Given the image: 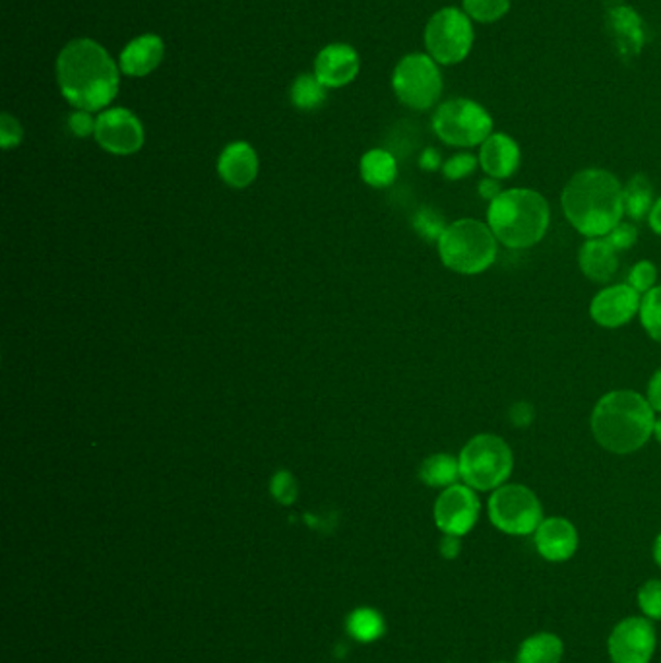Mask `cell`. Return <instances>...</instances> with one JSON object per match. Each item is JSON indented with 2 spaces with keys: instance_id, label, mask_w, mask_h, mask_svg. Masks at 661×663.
<instances>
[{
  "instance_id": "1",
  "label": "cell",
  "mask_w": 661,
  "mask_h": 663,
  "mask_svg": "<svg viewBox=\"0 0 661 663\" xmlns=\"http://www.w3.org/2000/svg\"><path fill=\"white\" fill-rule=\"evenodd\" d=\"M119 64L94 39H74L57 59V81L64 99L79 111L106 109L119 91Z\"/></svg>"
},
{
  "instance_id": "2",
  "label": "cell",
  "mask_w": 661,
  "mask_h": 663,
  "mask_svg": "<svg viewBox=\"0 0 661 663\" xmlns=\"http://www.w3.org/2000/svg\"><path fill=\"white\" fill-rule=\"evenodd\" d=\"M561 206L574 230L600 240L623 221V185L605 169H583L564 186Z\"/></svg>"
},
{
  "instance_id": "3",
  "label": "cell",
  "mask_w": 661,
  "mask_h": 663,
  "mask_svg": "<svg viewBox=\"0 0 661 663\" xmlns=\"http://www.w3.org/2000/svg\"><path fill=\"white\" fill-rule=\"evenodd\" d=\"M590 425L601 449L625 456L650 441L656 412L636 390H613L593 407Z\"/></svg>"
},
{
  "instance_id": "4",
  "label": "cell",
  "mask_w": 661,
  "mask_h": 663,
  "mask_svg": "<svg viewBox=\"0 0 661 663\" xmlns=\"http://www.w3.org/2000/svg\"><path fill=\"white\" fill-rule=\"evenodd\" d=\"M551 208L538 191L509 188L489 204L487 225L504 247L529 248L546 237Z\"/></svg>"
},
{
  "instance_id": "5",
  "label": "cell",
  "mask_w": 661,
  "mask_h": 663,
  "mask_svg": "<svg viewBox=\"0 0 661 663\" xmlns=\"http://www.w3.org/2000/svg\"><path fill=\"white\" fill-rule=\"evenodd\" d=\"M497 237L483 221L464 220L449 223L437 243L442 265L464 275L483 274L497 260Z\"/></svg>"
},
{
  "instance_id": "6",
  "label": "cell",
  "mask_w": 661,
  "mask_h": 663,
  "mask_svg": "<svg viewBox=\"0 0 661 663\" xmlns=\"http://www.w3.org/2000/svg\"><path fill=\"white\" fill-rule=\"evenodd\" d=\"M460 478L474 491H494L506 483L514 468L511 446L493 433L476 434L458 456Z\"/></svg>"
},
{
  "instance_id": "7",
  "label": "cell",
  "mask_w": 661,
  "mask_h": 663,
  "mask_svg": "<svg viewBox=\"0 0 661 663\" xmlns=\"http://www.w3.org/2000/svg\"><path fill=\"white\" fill-rule=\"evenodd\" d=\"M432 131L454 148L481 146L493 134V116L486 107L472 99L456 98L437 107Z\"/></svg>"
},
{
  "instance_id": "8",
  "label": "cell",
  "mask_w": 661,
  "mask_h": 663,
  "mask_svg": "<svg viewBox=\"0 0 661 663\" xmlns=\"http://www.w3.org/2000/svg\"><path fill=\"white\" fill-rule=\"evenodd\" d=\"M489 520L509 536H529L543 523V508L529 487L504 483L489 496Z\"/></svg>"
},
{
  "instance_id": "9",
  "label": "cell",
  "mask_w": 661,
  "mask_h": 663,
  "mask_svg": "<svg viewBox=\"0 0 661 663\" xmlns=\"http://www.w3.org/2000/svg\"><path fill=\"white\" fill-rule=\"evenodd\" d=\"M474 26L464 10L446 7L432 14L425 27L427 54L439 64L452 66L466 61L474 47Z\"/></svg>"
},
{
  "instance_id": "10",
  "label": "cell",
  "mask_w": 661,
  "mask_h": 663,
  "mask_svg": "<svg viewBox=\"0 0 661 663\" xmlns=\"http://www.w3.org/2000/svg\"><path fill=\"white\" fill-rule=\"evenodd\" d=\"M397 99L415 111H427L441 99L442 76L439 62L427 53L406 54L392 74Z\"/></svg>"
},
{
  "instance_id": "11",
  "label": "cell",
  "mask_w": 661,
  "mask_h": 663,
  "mask_svg": "<svg viewBox=\"0 0 661 663\" xmlns=\"http://www.w3.org/2000/svg\"><path fill=\"white\" fill-rule=\"evenodd\" d=\"M481 503L477 499L476 491L466 483H454V486L442 489L441 495L434 503V524L444 536H458L464 538L466 533L474 530L479 518Z\"/></svg>"
},
{
  "instance_id": "12",
  "label": "cell",
  "mask_w": 661,
  "mask_h": 663,
  "mask_svg": "<svg viewBox=\"0 0 661 663\" xmlns=\"http://www.w3.org/2000/svg\"><path fill=\"white\" fill-rule=\"evenodd\" d=\"M658 637L652 621L626 617L619 621L608 640L609 658L613 663H650Z\"/></svg>"
},
{
  "instance_id": "13",
  "label": "cell",
  "mask_w": 661,
  "mask_h": 663,
  "mask_svg": "<svg viewBox=\"0 0 661 663\" xmlns=\"http://www.w3.org/2000/svg\"><path fill=\"white\" fill-rule=\"evenodd\" d=\"M96 140L113 156H133L144 146V126L133 111L124 107L107 109L96 119Z\"/></svg>"
},
{
  "instance_id": "14",
  "label": "cell",
  "mask_w": 661,
  "mask_h": 663,
  "mask_svg": "<svg viewBox=\"0 0 661 663\" xmlns=\"http://www.w3.org/2000/svg\"><path fill=\"white\" fill-rule=\"evenodd\" d=\"M642 297L628 283L609 285L596 293L590 303V317L603 328H621L640 312Z\"/></svg>"
},
{
  "instance_id": "15",
  "label": "cell",
  "mask_w": 661,
  "mask_h": 663,
  "mask_svg": "<svg viewBox=\"0 0 661 663\" xmlns=\"http://www.w3.org/2000/svg\"><path fill=\"white\" fill-rule=\"evenodd\" d=\"M534 543L539 555L549 563H564L578 551V531L563 516L543 518L534 533Z\"/></svg>"
},
{
  "instance_id": "16",
  "label": "cell",
  "mask_w": 661,
  "mask_h": 663,
  "mask_svg": "<svg viewBox=\"0 0 661 663\" xmlns=\"http://www.w3.org/2000/svg\"><path fill=\"white\" fill-rule=\"evenodd\" d=\"M359 54L352 45L332 44L318 53L315 76L327 88H342L359 74Z\"/></svg>"
},
{
  "instance_id": "17",
  "label": "cell",
  "mask_w": 661,
  "mask_h": 663,
  "mask_svg": "<svg viewBox=\"0 0 661 663\" xmlns=\"http://www.w3.org/2000/svg\"><path fill=\"white\" fill-rule=\"evenodd\" d=\"M521 146L509 134L493 133L479 146V165L487 177L511 179L521 168Z\"/></svg>"
},
{
  "instance_id": "18",
  "label": "cell",
  "mask_w": 661,
  "mask_h": 663,
  "mask_svg": "<svg viewBox=\"0 0 661 663\" xmlns=\"http://www.w3.org/2000/svg\"><path fill=\"white\" fill-rule=\"evenodd\" d=\"M221 181L231 188H247L258 175V156L247 142H233L225 146L218 160Z\"/></svg>"
},
{
  "instance_id": "19",
  "label": "cell",
  "mask_w": 661,
  "mask_h": 663,
  "mask_svg": "<svg viewBox=\"0 0 661 663\" xmlns=\"http://www.w3.org/2000/svg\"><path fill=\"white\" fill-rule=\"evenodd\" d=\"M163 53H166V45L161 41V37L154 34L136 37L124 47L119 59V69L133 78L148 76L151 71L158 69Z\"/></svg>"
},
{
  "instance_id": "20",
  "label": "cell",
  "mask_w": 661,
  "mask_h": 663,
  "mask_svg": "<svg viewBox=\"0 0 661 663\" xmlns=\"http://www.w3.org/2000/svg\"><path fill=\"white\" fill-rule=\"evenodd\" d=\"M578 265H580L583 274L591 282H611V278L617 274L619 270L617 250L601 237L600 240H588L578 253Z\"/></svg>"
},
{
  "instance_id": "21",
  "label": "cell",
  "mask_w": 661,
  "mask_h": 663,
  "mask_svg": "<svg viewBox=\"0 0 661 663\" xmlns=\"http://www.w3.org/2000/svg\"><path fill=\"white\" fill-rule=\"evenodd\" d=\"M564 644L553 633H538L522 642L516 663H561Z\"/></svg>"
},
{
  "instance_id": "22",
  "label": "cell",
  "mask_w": 661,
  "mask_h": 663,
  "mask_svg": "<svg viewBox=\"0 0 661 663\" xmlns=\"http://www.w3.org/2000/svg\"><path fill=\"white\" fill-rule=\"evenodd\" d=\"M362 179L372 188H387L396 181V158L389 150H369L362 158Z\"/></svg>"
},
{
  "instance_id": "23",
  "label": "cell",
  "mask_w": 661,
  "mask_h": 663,
  "mask_svg": "<svg viewBox=\"0 0 661 663\" xmlns=\"http://www.w3.org/2000/svg\"><path fill=\"white\" fill-rule=\"evenodd\" d=\"M625 213L631 220L640 221L648 218L653 206V188L650 179L638 173L623 186Z\"/></svg>"
},
{
  "instance_id": "24",
  "label": "cell",
  "mask_w": 661,
  "mask_h": 663,
  "mask_svg": "<svg viewBox=\"0 0 661 663\" xmlns=\"http://www.w3.org/2000/svg\"><path fill=\"white\" fill-rule=\"evenodd\" d=\"M460 478V464L454 456L450 454H432L427 461H424L419 468V479L425 486L437 487V489H446L454 486Z\"/></svg>"
},
{
  "instance_id": "25",
  "label": "cell",
  "mask_w": 661,
  "mask_h": 663,
  "mask_svg": "<svg viewBox=\"0 0 661 663\" xmlns=\"http://www.w3.org/2000/svg\"><path fill=\"white\" fill-rule=\"evenodd\" d=\"M327 101V86L315 74H301L292 86V103L301 111H315Z\"/></svg>"
},
{
  "instance_id": "26",
  "label": "cell",
  "mask_w": 661,
  "mask_h": 663,
  "mask_svg": "<svg viewBox=\"0 0 661 663\" xmlns=\"http://www.w3.org/2000/svg\"><path fill=\"white\" fill-rule=\"evenodd\" d=\"M347 630L353 638L362 642H372L382 637L384 633V621L377 611L357 610L353 611L347 619Z\"/></svg>"
},
{
  "instance_id": "27",
  "label": "cell",
  "mask_w": 661,
  "mask_h": 663,
  "mask_svg": "<svg viewBox=\"0 0 661 663\" xmlns=\"http://www.w3.org/2000/svg\"><path fill=\"white\" fill-rule=\"evenodd\" d=\"M462 10L472 22L494 24L509 14L511 0H462Z\"/></svg>"
},
{
  "instance_id": "28",
  "label": "cell",
  "mask_w": 661,
  "mask_h": 663,
  "mask_svg": "<svg viewBox=\"0 0 661 663\" xmlns=\"http://www.w3.org/2000/svg\"><path fill=\"white\" fill-rule=\"evenodd\" d=\"M638 315L648 336L661 344V285H656L652 292L644 295Z\"/></svg>"
},
{
  "instance_id": "29",
  "label": "cell",
  "mask_w": 661,
  "mask_h": 663,
  "mask_svg": "<svg viewBox=\"0 0 661 663\" xmlns=\"http://www.w3.org/2000/svg\"><path fill=\"white\" fill-rule=\"evenodd\" d=\"M446 221L441 213L437 212L431 206L419 208L414 216V230L417 231L419 237H424L429 243H439L442 233L446 230Z\"/></svg>"
},
{
  "instance_id": "30",
  "label": "cell",
  "mask_w": 661,
  "mask_h": 663,
  "mask_svg": "<svg viewBox=\"0 0 661 663\" xmlns=\"http://www.w3.org/2000/svg\"><path fill=\"white\" fill-rule=\"evenodd\" d=\"M636 600L646 619L661 621V580H648L642 584Z\"/></svg>"
},
{
  "instance_id": "31",
  "label": "cell",
  "mask_w": 661,
  "mask_h": 663,
  "mask_svg": "<svg viewBox=\"0 0 661 663\" xmlns=\"http://www.w3.org/2000/svg\"><path fill=\"white\" fill-rule=\"evenodd\" d=\"M658 282V268L650 260H640L636 262L631 272H628V285L640 293L646 295L648 292H652Z\"/></svg>"
},
{
  "instance_id": "32",
  "label": "cell",
  "mask_w": 661,
  "mask_h": 663,
  "mask_svg": "<svg viewBox=\"0 0 661 663\" xmlns=\"http://www.w3.org/2000/svg\"><path fill=\"white\" fill-rule=\"evenodd\" d=\"M479 158H476L474 154H456L452 156L450 160L442 163V173L449 181H462V179L469 177L477 169Z\"/></svg>"
},
{
  "instance_id": "33",
  "label": "cell",
  "mask_w": 661,
  "mask_h": 663,
  "mask_svg": "<svg viewBox=\"0 0 661 663\" xmlns=\"http://www.w3.org/2000/svg\"><path fill=\"white\" fill-rule=\"evenodd\" d=\"M272 495L278 503L282 504H292L295 503V499H297V481L293 478L290 471H278L272 479Z\"/></svg>"
},
{
  "instance_id": "34",
  "label": "cell",
  "mask_w": 661,
  "mask_h": 663,
  "mask_svg": "<svg viewBox=\"0 0 661 663\" xmlns=\"http://www.w3.org/2000/svg\"><path fill=\"white\" fill-rule=\"evenodd\" d=\"M608 241L611 247L615 250H626V248H633L638 241V230H636L635 223H628V221H621L617 228L609 231L608 235L603 237Z\"/></svg>"
},
{
  "instance_id": "35",
  "label": "cell",
  "mask_w": 661,
  "mask_h": 663,
  "mask_svg": "<svg viewBox=\"0 0 661 663\" xmlns=\"http://www.w3.org/2000/svg\"><path fill=\"white\" fill-rule=\"evenodd\" d=\"M24 136V131L20 126L19 119L9 115V113H2L0 116V144L4 150H10L14 146H19Z\"/></svg>"
},
{
  "instance_id": "36",
  "label": "cell",
  "mask_w": 661,
  "mask_h": 663,
  "mask_svg": "<svg viewBox=\"0 0 661 663\" xmlns=\"http://www.w3.org/2000/svg\"><path fill=\"white\" fill-rule=\"evenodd\" d=\"M72 134H76L79 138H88L89 134L96 133V121L89 111H79L76 109L69 119Z\"/></svg>"
},
{
  "instance_id": "37",
  "label": "cell",
  "mask_w": 661,
  "mask_h": 663,
  "mask_svg": "<svg viewBox=\"0 0 661 663\" xmlns=\"http://www.w3.org/2000/svg\"><path fill=\"white\" fill-rule=\"evenodd\" d=\"M534 417H536V409L534 406L529 404V402H516V404H512L511 409H509V419H511V423L514 427H521V429H526L534 421Z\"/></svg>"
},
{
  "instance_id": "38",
  "label": "cell",
  "mask_w": 661,
  "mask_h": 663,
  "mask_svg": "<svg viewBox=\"0 0 661 663\" xmlns=\"http://www.w3.org/2000/svg\"><path fill=\"white\" fill-rule=\"evenodd\" d=\"M477 191H479V196L489 204L493 202L494 198L503 193L501 181L493 177L481 179V181H479V186H477Z\"/></svg>"
},
{
  "instance_id": "39",
  "label": "cell",
  "mask_w": 661,
  "mask_h": 663,
  "mask_svg": "<svg viewBox=\"0 0 661 663\" xmlns=\"http://www.w3.org/2000/svg\"><path fill=\"white\" fill-rule=\"evenodd\" d=\"M646 400L650 402L653 412L661 414V369L653 372L652 379L648 382V396Z\"/></svg>"
},
{
  "instance_id": "40",
  "label": "cell",
  "mask_w": 661,
  "mask_h": 663,
  "mask_svg": "<svg viewBox=\"0 0 661 663\" xmlns=\"http://www.w3.org/2000/svg\"><path fill=\"white\" fill-rule=\"evenodd\" d=\"M462 551L458 536H444L441 541V555L444 558H456Z\"/></svg>"
},
{
  "instance_id": "41",
  "label": "cell",
  "mask_w": 661,
  "mask_h": 663,
  "mask_svg": "<svg viewBox=\"0 0 661 663\" xmlns=\"http://www.w3.org/2000/svg\"><path fill=\"white\" fill-rule=\"evenodd\" d=\"M441 165V154L434 148H427L419 158V168L425 169V171H437Z\"/></svg>"
},
{
  "instance_id": "42",
  "label": "cell",
  "mask_w": 661,
  "mask_h": 663,
  "mask_svg": "<svg viewBox=\"0 0 661 663\" xmlns=\"http://www.w3.org/2000/svg\"><path fill=\"white\" fill-rule=\"evenodd\" d=\"M648 223L656 235H661V196L653 202L652 210L648 213Z\"/></svg>"
},
{
  "instance_id": "43",
  "label": "cell",
  "mask_w": 661,
  "mask_h": 663,
  "mask_svg": "<svg viewBox=\"0 0 661 663\" xmlns=\"http://www.w3.org/2000/svg\"><path fill=\"white\" fill-rule=\"evenodd\" d=\"M653 561H656V565L661 568V533L653 541Z\"/></svg>"
},
{
  "instance_id": "44",
  "label": "cell",
  "mask_w": 661,
  "mask_h": 663,
  "mask_svg": "<svg viewBox=\"0 0 661 663\" xmlns=\"http://www.w3.org/2000/svg\"><path fill=\"white\" fill-rule=\"evenodd\" d=\"M653 434H656V439L661 444V419H656V425H653Z\"/></svg>"
},
{
  "instance_id": "45",
  "label": "cell",
  "mask_w": 661,
  "mask_h": 663,
  "mask_svg": "<svg viewBox=\"0 0 661 663\" xmlns=\"http://www.w3.org/2000/svg\"><path fill=\"white\" fill-rule=\"evenodd\" d=\"M497 663H503V662H497Z\"/></svg>"
}]
</instances>
